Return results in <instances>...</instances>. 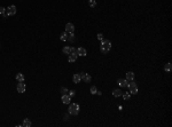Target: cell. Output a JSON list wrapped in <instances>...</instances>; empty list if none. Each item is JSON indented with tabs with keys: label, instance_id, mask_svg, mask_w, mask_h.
Listing matches in <instances>:
<instances>
[{
	"label": "cell",
	"instance_id": "cell-13",
	"mask_svg": "<svg viewBox=\"0 0 172 127\" xmlns=\"http://www.w3.org/2000/svg\"><path fill=\"white\" fill-rule=\"evenodd\" d=\"M72 81H74L75 84H79V83L82 81L80 75H79V73H76V75H74V77H72Z\"/></svg>",
	"mask_w": 172,
	"mask_h": 127
},
{
	"label": "cell",
	"instance_id": "cell-9",
	"mask_svg": "<svg viewBox=\"0 0 172 127\" xmlns=\"http://www.w3.org/2000/svg\"><path fill=\"white\" fill-rule=\"evenodd\" d=\"M77 57H78V54H77V52H74V53H71V54H69V59L68 61L69 62H76L77 61Z\"/></svg>",
	"mask_w": 172,
	"mask_h": 127
},
{
	"label": "cell",
	"instance_id": "cell-16",
	"mask_svg": "<svg viewBox=\"0 0 172 127\" xmlns=\"http://www.w3.org/2000/svg\"><path fill=\"white\" fill-rule=\"evenodd\" d=\"M16 80L20 83V81H24V76H23V73H17L16 75Z\"/></svg>",
	"mask_w": 172,
	"mask_h": 127
},
{
	"label": "cell",
	"instance_id": "cell-14",
	"mask_svg": "<svg viewBox=\"0 0 172 127\" xmlns=\"http://www.w3.org/2000/svg\"><path fill=\"white\" fill-rule=\"evenodd\" d=\"M122 94H123V92L120 91L119 88H116V89L112 91V96L114 97H119V96H122Z\"/></svg>",
	"mask_w": 172,
	"mask_h": 127
},
{
	"label": "cell",
	"instance_id": "cell-5",
	"mask_svg": "<svg viewBox=\"0 0 172 127\" xmlns=\"http://www.w3.org/2000/svg\"><path fill=\"white\" fill-rule=\"evenodd\" d=\"M80 75V78H82V80L86 83V84H88V83H91L92 81V77L90 76L88 73H86V72H82V73H79Z\"/></svg>",
	"mask_w": 172,
	"mask_h": 127
},
{
	"label": "cell",
	"instance_id": "cell-3",
	"mask_svg": "<svg viewBox=\"0 0 172 127\" xmlns=\"http://www.w3.org/2000/svg\"><path fill=\"white\" fill-rule=\"evenodd\" d=\"M127 87H129V91H130V94H137L138 93V85L135 83H129L127 84Z\"/></svg>",
	"mask_w": 172,
	"mask_h": 127
},
{
	"label": "cell",
	"instance_id": "cell-19",
	"mask_svg": "<svg viewBox=\"0 0 172 127\" xmlns=\"http://www.w3.org/2000/svg\"><path fill=\"white\" fill-rule=\"evenodd\" d=\"M60 39L62 41H67V39H68V34H67V32H62L60 36Z\"/></svg>",
	"mask_w": 172,
	"mask_h": 127
},
{
	"label": "cell",
	"instance_id": "cell-2",
	"mask_svg": "<svg viewBox=\"0 0 172 127\" xmlns=\"http://www.w3.org/2000/svg\"><path fill=\"white\" fill-rule=\"evenodd\" d=\"M69 115H74V116H76L79 113V110H80V107L78 105L77 103H70V105H69Z\"/></svg>",
	"mask_w": 172,
	"mask_h": 127
},
{
	"label": "cell",
	"instance_id": "cell-21",
	"mask_svg": "<svg viewBox=\"0 0 172 127\" xmlns=\"http://www.w3.org/2000/svg\"><path fill=\"white\" fill-rule=\"evenodd\" d=\"M67 41H69V42H74L75 41V34L74 33H70L68 36V39H67Z\"/></svg>",
	"mask_w": 172,
	"mask_h": 127
},
{
	"label": "cell",
	"instance_id": "cell-25",
	"mask_svg": "<svg viewBox=\"0 0 172 127\" xmlns=\"http://www.w3.org/2000/svg\"><path fill=\"white\" fill-rule=\"evenodd\" d=\"M96 92H98L96 87H95V86H92V87H91V93H92V94H96Z\"/></svg>",
	"mask_w": 172,
	"mask_h": 127
},
{
	"label": "cell",
	"instance_id": "cell-22",
	"mask_svg": "<svg viewBox=\"0 0 172 127\" xmlns=\"http://www.w3.org/2000/svg\"><path fill=\"white\" fill-rule=\"evenodd\" d=\"M0 15H2L4 17H7L6 16V8L5 7H0Z\"/></svg>",
	"mask_w": 172,
	"mask_h": 127
},
{
	"label": "cell",
	"instance_id": "cell-28",
	"mask_svg": "<svg viewBox=\"0 0 172 127\" xmlns=\"http://www.w3.org/2000/svg\"><path fill=\"white\" fill-rule=\"evenodd\" d=\"M68 119H69V116H68V115H64V116H63V120H64V121H67Z\"/></svg>",
	"mask_w": 172,
	"mask_h": 127
},
{
	"label": "cell",
	"instance_id": "cell-11",
	"mask_svg": "<svg viewBox=\"0 0 172 127\" xmlns=\"http://www.w3.org/2000/svg\"><path fill=\"white\" fill-rule=\"evenodd\" d=\"M117 84L119 85L120 87H127V84H129V81H127L126 79H122V78H119V79L117 80Z\"/></svg>",
	"mask_w": 172,
	"mask_h": 127
},
{
	"label": "cell",
	"instance_id": "cell-26",
	"mask_svg": "<svg viewBox=\"0 0 172 127\" xmlns=\"http://www.w3.org/2000/svg\"><path fill=\"white\" fill-rule=\"evenodd\" d=\"M69 96H70V97H74V96H75V95H76V92H75V91H70V92H69V94H68Z\"/></svg>",
	"mask_w": 172,
	"mask_h": 127
},
{
	"label": "cell",
	"instance_id": "cell-8",
	"mask_svg": "<svg viewBox=\"0 0 172 127\" xmlns=\"http://www.w3.org/2000/svg\"><path fill=\"white\" fill-rule=\"evenodd\" d=\"M17 92L18 93H24L25 92V84L23 81H20L17 85Z\"/></svg>",
	"mask_w": 172,
	"mask_h": 127
},
{
	"label": "cell",
	"instance_id": "cell-17",
	"mask_svg": "<svg viewBox=\"0 0 172 127\" xmlns=\"http://www.w3.org/2000/svg\"><path fill=\"white\" fill-rule=\"evenodd\" d=\"M22 126H24V127H30L31 126V121H30V119H24L23 120V124H22Z\"/></svg>",
	"mask_w": 172,
	"mask_h": 127
},
{
	"label": "cell",
	"instance_id": "cell-6",
	"mask_svg": "<svg viewBox=\"0 0 172 127\" xmlns=\"http://www.w3.org/2000/svg\"><path fill=\"white\" fill-rule=\"evenodd\" d=\"M62 52H63L64 54L69 55V54H71V53H74V52H77V49H75L74 47H70V46H66V47L62 49Z\"/></svg>",
	"mask_w": 172,
	"mask_h": 127
},
{
	"label": "cell",
	"instance_id": "cell-15",
	"mask_svg": "<svg viewBox=\"0 0 172 127\" xmlns=\"http://www.w3.org/2000/svg\"><path fill=\"white\" fill-rule=\"evenodd\" d=\"M126 80H127V81H132V80H134V72H132V71L126 72Z\"/></svg>",
	"mask_w": 172,
	"mask_h": 127
},
{
	"label": "cell",
	"instance_id": "cell-4",
	"mask_svg": "<svg viewBox=\"0 0 172 127\" xmlns=\"http://www.w3.org/2000/svg\"><path fill=\"white\" fill-rule=\"evenodd\" d=\"M16 14V7L14 5L9 6L8 8H6V16H13Z\"/></svg>",
	"mask_w": 172,
	"mask_h": 127
},
{
	"label": "cell",
	"instance_id": "cell-12",
	"mask_svg": "<svg viewBox=\"0 0 172 127\" xmlns=\"http://www.w3.org/2000/svg\"><path fill=\"white\" fill-rule=\"evenodd\" d=\"M77 54H78V56H86L87 55V52H86L85 48H83V47H79L77 49Z\"/></svg>",
	"mask_w": 172,
	"mask_h": 127
},
{
	"label": "cell",
	"instance_id": "cell-18",
	"mask_svg": "<svg viewBox=\"0 0 172 127\" xmlns=\"http://www.w3.org/2000/svg\"><path fill=\"white\" fill-rule=\"evenodd\" d=\"M122 96H123V99H124V101H129L130 99H131V94L129 92H126V93L122 94Z\"/></svg>",
	"mask_w": 172,
	"mask_h": 127
},
{
	"label": "cell",
	"instance_id": "cell-20",
	"mask_svg": "<svg viewBox=\"0 0 172 127\" xmlns=\"http://www.w3.org/2000/svg\"><path fill=\"white\" fill-rule=\"evenodd\" d=\"M171 68H172V65H171L170 62L166 63V64L164 65V70H165V72H170V71H171Z\"/></svg>",
	"mask_w": 172,
	"mask_h": 127
},
{
	"label": "cell",
	"instance_id": "cell-27",
	"mask_svg": "<svg viewBox=\"0 0 172 127\" xmlns=\"http://www.w3.org/2000/svg\"><path fill=\"white\" fill-rule=\"evenodd\" d=\"M96 37H98V39H99V40H102V39H103V34L102 33H98Z\"/></svg>",
	"mask_w": 172,
	"mask_h": 127
},
{
	"label": "cell",
	"instance_id": "cell-1",
	"mask_svg": "<svg viewBox=\"0 0 172 127\" xmlns=\"http://www.w3.org/2000/svg\"><path fill=\"white\" fill-rule=\"evenodd\" d=\"M110 49H111V42H110V40L102 39L101 40V46H100V51L102 52L103 54H107Z\"/></svg>",
	"mask_w": 172,
	"mask_h": 127
},
{
	"label": "cell",
	"instance_id": "cell-23",
	"mask_svg": "<svg viewBox=\"0 0 172 127\" xmlns=\"http://www.w3.org/2000/svg\"><path fill=\"white\" fill-rule=\"evenodd\" d=\"M88 5H90L92 8H94L95 6H96V1H95V0H88Z\"/></svg>",
	"mask_w": 172,
	"mask_h": 127
},
{
	"label": "cell",
	"instance_id": "cell-10",
	"mask_svg": "<svg viewBox=\"0 0 172 127\" xmlns=\"http://www.w3.org/2000/svg\"><path fill=\"white\" fill-rule=\"evenodd\" d=\"M70 102H71V97L68 94H63L62 95V103L63 104H70Z\"/></svg>",
	"mask_w": 172,
	"mask_h": 127
},
{
	"label": "cell",
	"instance_id": "cell-24",
	"mask_svg": "<svg viewBox=\"0 0 172 127\" xmlns=\"http://www.w3.org/2000/svg\"><path fill=\"white\" fill-rule=\"evenodd\" d=\"M60 92L62 93V95H63V94H67V93L69 92V91H68V88H66V87H61Z\"/></svg>",
	"mask_w": 172,
	"mask_h": 127
},
{
	"label": "cell",
	"instance_id": "cell-7",
	"mask_svg": "<svg viewBox=\"0 0 172 127\" xmlns=\"http://www.w3.org/2000/svg\"><path fill=\"white\" fill-rule=\"evenodd\" d=\"M75 31V25L72 23H67L66 24V32H69V33H74Z\"/></svg>",
	"mask_w": 172,
	"mask_h": 127
}]
</instances>
